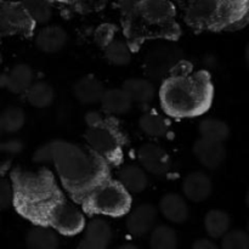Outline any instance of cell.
Here are the masks:
<instances>
[{"label": "cell", "mask_w": 249, "mask_h": 249, "mask_svg": "<svg viewBox=\"0 0 249 249\" xmlns=\"http://www.w3.org/2000/svg\"><path fill=\"white\" fill-rule=\"evenodd\" d=\"M33 160L53 163L63 189L79 202L97 184L109 178V164L88 146L65 140H53L36 150Z\"/></svg>", "instance_id": "1"}, {"label": "cell", "mask_w": 249, "mask_h": 249, "mask_svg": "<svg viewBox=\"0 0 249 249\" xmlns=\"http://www.w3.org/2000/svg\"><path fill=\"white\" fill-rule=\"evenodd\" d=\"M160 101L165 114L174 118H192L206 113L214 99V85L207 71H192L182 58L163 79Z\"/></svg>", "instance_id": "2"}, {"label": "cell", "mask_w": 249, "mask_h": 249, "mask_svg": "<svg viewBox=\"0 0 249 249\" xmlns=\"http://www.w3.org/2000/svg\"><path fill=\"white\" fill-rule=\"evenodd\" d=\"M10 178L14 189L12 206L17 213L34 225H46L51 209L65 198L53 173L15 168Z\"/></svg>", "instance_id": "3"}, {"label": "cell", "mask_w": 249, "mask_h": 249, "mask_svg": "<svg viewBox=\"0 0 249 249\" xmlns=\"http://www.w3.org/2000/svg\"><path fill=\"white\" fill-rule=\"evenodd\" d=\"M172 0H140L136 11L122 18L124 36L131 50L138 51L148 39L177 40L180 27Z\"/></svg>", "instance_id": "4"}, {"label": "cell", "mask_w": 249, "mask_h": 249, "mask_svg": "<svg viewBox=\"0 0 249 249\" xmlns=\"http://www.w3.org/2000/svg\"><path fill=\"white\" fill-rule=\"evenodd\" d=\"M88 129L85 141L90 150L111 165H119L123 160V136L113 118L91 111L85 116Z\"/></svg>", "instance_id": "5"}, {"label": "cell", "mask_w": 249, "mask_h": 249, "mask_svg": "<svg viewBox=\"0 0 249 249\" xmlns=\"http://www.w3.org/2000/svg\"><path fill=\"white\" fill-rule=\"evenodd\" d=\"M78 204L84 213L111 218L124 216L131 208V195L111 177L90 190Z\"/></svg>", "instance_id": "6"}, {"label": "cell", "mask_w": 249, "mask_h": 249, "mask_svg": "<svg viewBox=\"0 0 249 249\" xmlns=\"http://www.w3.org/2000/svg\"><path fill=\"white\" fill-rule=\"evenodd\" d=\"M181 49L175 45L174 40L163 39L162 44L151 49L143 60V70L148 78L153 80L165 79L173 68L182 60Z\"/></svg>", "instance_id": "7"}, {"label": "cell", "mask_w": 249, "mask_h": 249, "mask_svg": "<svg viewBox=\"0 0 249 249\" xmlns=\"http://www.w3.org/2000/svg\"><path fill=\"white\" fill-rule=\"evenodd\" d=\"M85 224L84 212L67 201L66 197L53 206L46 219V225L63 236H75L83 232Z\"/></svg>", "instance_id": "8"}, {"label": "cell", "mask_w": 249, "mask_h": 249, "mask_svg": "<svg viewBox=\"0 0 249 249\" xmlns=\"http://www.w3.org/2000/svg\"><path fill=\"white\" fill-rule=\"evenodd\" d=\"M34 26L21 1L0 0V33L29 36L33 33Z\"/></svg>", "instance_id": "9"}, {"label": "cell", "mask_w": 249, "mask_h": 249, "mask_svg": "<svg viewBox=\"0 0 249 249\" xmlns=\"http://www.w3.org/2000/svg\"><path fill=\"white\" fill-rule=\"evenodd\" d=\"M249 24V0H219L212 31H237Z\"/></svg>", "instance_id": "10"}, {"label": "cell", "mask_w": 249, "mask_h": 249, "mask_svg": "<svg viewBox=\"0 0 249 249\" xmlns=\"http://www.w3.org/2000/svg\"><path fill=\"white\" fill-rule=\"evenodd\" d=\"M138 160L147 174L164 177L172 169V160L167 151L157 143H145L138 150Z\"/></svg>", "instance_id": "11"}, {"label": "cell", "mask_w": 249, "mask_h": 249, "mask_svg": "<svg viewBox=\"0 0 249 249\" xmlns=\"http://www.w3.org/2000/svg\"><path fill=\"white\" fill-rule=\"evenodd\" d=\"M125 226L128 232L134 237L148 235L157 224L158 208L151 203H142L125 214Z\"/></svg>", "instance_id": "12"}, {"label": "cell", "mask_w": 249, "mask_h": 249, "mask_svg": "<svg viewBox=\"0 0 249 249\" xmlns=\"http://www.w3.org/2000/svg\"><path fill=\"white\" fill-rule=\"evenodd\" d=\"M219 0H194L182 11L190 27L198 31L213 28Z\"/></svg>", "instance_id": "13"}, {"label": "cell", "mask_w": 249, "mask_h": 249, "mask_svg": "<svg viewBox=\"0 0 249 249\" xmlns=\"http://www.w3.org/2000/svg\"><path fill=\"white\" fill-rule=\"evenodd\" d=\"M83 232L84 235L78 245V248L80 249H105L109 247L113 238L109 224L99 216L88 221Z\"/></svg>", "instance_id": "14"}, {"label": "cell", "mask_w": 249, "mask_h": 249, "mask_svg": "<svg viewBox=\"0 0 249 249\" xmlns=\"http://www.w3.org/2000/svg\"><path fill=\"white\" fill-rule=\"evenodd\" d=\"M182 196L192 203H202L211 197L213 182L204 172H192L185 177L181 185Z\"/></svg>", "instance_id": "15"}, {"label": "cell", "mask_w": 249, "mask_h": 249, "mask_svg": "<svg viewBox=\"0 0 249 249\" xmlns=\"http://www.w3.org/2000/svg\"><path fill=\"white\" fill-rule=\"evenodd\" d=\"M195 157L207 169H216L226 158V148L224 142L199 138L192 147Z\"/></svg>", "instance_id": "16"}, {"label": "cell", "mask_w": 249, "mask_h": 249, "mask_svg": "<svg viewBox=\"0 0 249 249\" xmlns=\"http://www.w3.org/2000/svg\"><path fill=\"white\" fill-rule=\"evenodd\" d=\"M33 82V70L26 63L15 65L6 73L0 75V88H5L15 95L24 94Z\"/></svg>", "instance_id": "17"}, {"label": "cell", "mask_w": 249, "mask_h": 249, "mask_svg": "<svg viewBox=\"0 0 249 249\" xmlns=\"http://www.w3.org/2000/svg\"><path fill=\"white\" fill-rule=\"evenodd\" d=\"M158 212L165 220L172 224H184L189 219L190 208L187 199L182 195L169 192L160 198L158 204Z\"/></svg>", "instance_id": "18"}, {"label": "cell", "mask_w": 249, "mask_h": 249, "mask_svg": "<svg viewBox=\"0 0 249 249\" xmlns=\"http://www.w3.org/2000/svg\"><path fill=\"white\" fill-rule=\"evenodd\" d=\"M68 41V33L61 26H44L36 32V45L45 53H55L62 50Z\"/></svg>", "instance_id": "19"}, {"label": "cell", "mask_w": 249, "mask_h": 249, "mask_svg": "<svg viewBox=\"0 0 249 249\" xmlns=\"http://www.w3.org/2000/svg\"><path fill=\"white\" fill-rule=\"evenodd\" d=\"M117 180L130 195L141 194L148 186V175L141 165H123L118 170Z\"/></svg>", "instance_id": "20"}, {"label": "cell", "mask_w": 249, "mask_h": 249, "mask_svg": "<svg viewBox=\"0 0 249 249\" xmlns=\"http://www.w3.org/2000/svg\"><path fill=\"white\" fill-rule=\"evenodd\" d=\"M105 87L94 75H85L77 80L73 87V95L83 105H94L101 101Z\"/></svg>", "instance_id": "21"}, {"label": "cell", "mask_w": 249, "mask_h": 249, "mask_svg": "<svg viewBox=\"0 0 249 249\" xmlns=\"http://www.w3.org/2000/svg\"><path fill=\"white\" fill-rule=\"evenodd\" d=\"M102 109L109 116H122L131 109L133 101L128 96L123 88H112L105 90L101 97Z\"/></svg>", "instance_id": "22"}, {"label": "cell", "mask_w": 249, "mask_h": 249, "mask_svg": "<svg viewBox=\"0 0 249 249\" xmlns=\"http://www.w3.org/2000/svg\"><path fill=\"white\" fill-rule=\"evenodd\" d=\"M26 245L31 249H56L60 245V238L50 226L34 225L27 232Z\"/></svg>", "instance_id": "23"}, {"label": "cell", "mask_w": 249, "mask_h": 249, "mask_svg": "<svg viewBox=\"0 0 249 249\" xmlns=\"http://www.w3.org/2000/svg\"><path fill=\"white\" fill-rule=\"evenodd\" d=\"M122 88L130 97L133 104H148L152 101L156 94L153 83L146 78H129L123 83Z\"/></svg>", "instance_id": "24"}, {"label": "cell", "mask_w": 249, "mask_h": 249, "mask_svg": "<svg viewBox=\"0 0 249 249\" xmlns=\"http://www.w3.org/2000/svg\"><path fill=\"white\" fill-rule=\"evenodd\" d=\"M204 230L208 237L213 240H220L231 226V218L226 212L220 209H212L204 215Z\"/></svg>", "instance_id": "25"}, {"label": "cell", "mask_w": 249, "mask_h": 249, "mask_svg": "<svg viewBox=\"0 0 249 249\" xmlns=\"http://www.w3.org/2000/svg\"><path fill=\"white\" fill-rule=\"evenodd\" d=\"M24 95L34 108H48L55 101V90L45 82H33Z\"/></svg>", "instance_id": "26"}, {"label": "cell", "mask_w": 249, "mask_h": 249, "mask_svg": "<svg viewBox=\"0 0 249 249\" xmlns=\"http://www.w3.org/2000/svg\"><path fill=\"white\" fill-rule=\"evenodd\" d=\"M139 128L145 135L151 138H163L170 128L169 121L156 112H145L139 118Z\"/></svg>", "instance_id": "27"}, {"label": "cell", "mask_w": 249, "mask_h": 249, "mask_svg": "<svg viewBox=\"0 0 249 249\" xmlns=\"http://www.w3.org/2000/svg\"><path fill=\"white\" fill-rule=\"evenodd\" d=\"M134 51L131 50L130 45L126 40L114 38L106 48H104V53L106 60L111 65L117 67H123L128 66L131 61Z\"/></svg>", "instance_id": "28"}, {"label": "cell", "mask_w": 249, "mask_h": 249, "mask_svg": "<svg viewBox=\"0 0 249 249\" xmlns=\"http://www.w3.org/2000/svg\"><path fill=\"white\" fill-rule=\"evenodd\" d=\"M150 247L152 249H175L178 247V233L169 225H156L150 232Z\"/></svg>", "instance_id": "29"}, {"label": "cell", "mask_w": 249, "mask_h": 249, "mask_svg": "<svg viewBox=\"0 0 249 249\" xmlns=\"http://www.w3.org/2000/svg\"><path fill=\"white\" fill-rule=\"evenodd\" d=\"M34 24H46L53 14L50 0H19Z\"/></svg>", "instance_id": "30"}, {"label": "cell", "mask_w": 249, "mask_h": 249, "mask_svg": "<svg viewBox=\"0 0 249 249\" xmlns=\"http://www.w3.org/2000/svg\"><path fill=\"white\" fill-rule=\"evenodd\" d=\"M201 138L224 142L230 136V128L224 121L218 118H204L198 125Z\"/></svg>", "instance_id": "31"}, {"label": "cell", "mask_w": 249, "mask_h": 249, "mask_svg": "<svg viewBox=\"0 0 249 249\" xmlns=\"http://www.w3.org/2000/svg\"><path fill=\"white\" fill-rule=\"evenodd\" d=\"M24 123H26V113L21 107L10 106L0 113V124L4 133H17L23 128Z\"/></svg>", "instance_id": "32"}, {"label": "cell", "mask_w": 249, "mask_h": 249, "mask_svg": "<svg viewBox=\"0 0 249 249\" xmlns=\"http://www.w3.org/2000/svg\"><path fill=\"white\" fill-rule=\"evenodd\" d=\"M221 240L223 249H249V235L243 230H229Z\"/></svg>", "instance_id": "33"}, {"label": "cell", "mask_w": 249, "mask_h": 249, "mask_svg": "<svg viewBox=\"0 0 249 249\" xmlns=\"http://www.w3.org/2000/svg\"><path fill=\"white\" fill-rule=\"evenodd\" d=\"M117 27L112 23H102L95 29L94 40L100 48H106L116 38Z\"/></svg>", "instance_id": "34"}, {"label": "cell", "mask_w": 249, "mask_h": 249, "mask_svg": "<svg viewBox=\"0 0 249 249\" xmlns=\"http://www.w3.org/2000/svg\"><path fill=\"white\" fill-rule=\"evenodd\" d=\"M12 201H14V189H12L11 180L0 177V211L11 207Z\"/></svg>", "instance_id": "35"}, {"label": "cell", "mask_w": 249, "mask_h": 249, "mask_svg": "<svg viewBox=\"0 0 249 249\" xmlns=\"http://www.w3.org/2000/svg\"><path fill=\"white\" fill-rule=\"evenodd\" d=\"M107 0H73L72 5L83 14L99 11L106 5Z\"/></svg>", "instance_id": "36"}, {"label": "cell", "mask_w": 249, "mask_h": 249, "mask_svg": "<svg viewBox=\"0 0 249 249\" xmlns=\"http://www.w3.org/2000/svg\"><path fill=\"white\" fill-rule=\"evenodd\" d=\"M23 142L19 139H9V140L0 141V153L5 155H18L23 151Z\"/></svg>", "instance_id": "37"}, {"label": "cell", "mask_w": 249, "mask_h": 249, "mask_svg": "<svg viewBox=\"0 0 249 249\" xmlns=\"http://www.w3.org/2000/svg\"><path fill=\"white\" fill-rule=\"evenodd\" d=\"M139 2H140V0H119L118 6L121 10L122 18H125V17L133 15L138 9Z\"/></svg>", "instance_id": "38"}, {"label": "cell", "mask_w": 249, "mask_h": 249, "mask_svg": "<svg viewBox=\"0 0 249 249\" xmlns=\"http://www.w3.org/2000/svg\"><path fill=\"white\" fill-rule=\"evenodd\" d=\"M194 249H218V245L214 242L213 238H198L192 243Z\"/></svg>", "instance_id": "39"}, {"label": "cell", "mask_w": 249, "mask_h": 249, "mask_svg": "<svg viewBox=\"0 0 249 249\" xmlns=\"http://www.w3.org/2000/svg\"><path fill=\"white\" fill-rule=\"evenodd\" d=\"M175 1L178 2V5H179V6L181 7L182 10H184L185 7H186L187 5L190 4V2H191V1H194V0H175Z\"/></svg>", "instance_id": "40"}, {"label": "cell", "mask_w": 249, "mask_h": 249, "mask_svg": "<svg viewBox=\"0 0 249 249\" xmlns=\"http://www.w3.org/2000/svg\"><path fill=\"white\" fill-rule=\"evenodd\" d=\"M121 248L122 249H135V248H138L136 247V245H134V243H124V245H122L121 246Z\"/></svg>", "instance_id": "41"}, {"label": "cell", "mask_w": 249, "mask_h": 249, "mask_svg": "<svg viewBox=\"0 0 249 249\" xmlns=\"http://www.w3.org/2000/svg\"><path fill=\"white\" fill-rule=\"evenodd\" d=\"M246 62H247V66L249 68V43H248L247 48H246Z\"/></svg>", "instance_id": "42"}, {"label": "cell", "mask_w": 249, "mask_h": 249, "mask_svg": "<svg viewBox=\"0 0 249 249\" xmlns=\"http://www.w3.org/2000/svg\"><path fill=\"white\" fill-rule=\"evenodd\" d=\"M55 1H58V2H63V4H68V5H72L73 0H55Z\"/></svg>", "instance_id": "43"}, {"label": "cell", "mask_w": 249, "mask_h": 249, "mask_svg": "<svg viewBox=\"0 0 249 249\" xmlns=\"http://www.w3.org/2000/svg\"><path fill=\"white\" fill-rule=\"evenodd\" d=\"M246 204H247V207L249 208V190H248L247 195H246Z\"/></svg>", "instance_id": "44"}, {"label": "cell", "mask_w": 249, "mask_h": 249, "mask_svg": "<svg viewBox=\"0 0 249 249\" xmlns=\"http://www.w3.org/2000/svg\"><path fill=\"white\" fill-rule=\"evenodd\" d=\"M2 133H4V131H2V128H1V124H0V138H1Z\"/></svg>", "instance_id": "45"}, {"label": "cell", "mask_w": 249, "mask_h": 249, "mask_svg": "<svg viewBox=\"0 0 249 249\" xmlns=\"http://www.w3.org/2000/svg\"><path fill=\"white\" fill-rule=\"evenodd\" d=\"M247 232H248V235H249V221H248V225H247Z\"/></svg>", "instance_id": "46"}, {"label": "cell", "mask_w": 249, "mask_h": 249, "mask_svg": "<svg viewBox=\"0 0 249 249\" xmlns=\"http://www.w3.org/2000/svg\"><path fill=\"white\" fill-rule=\"evenodd\" d=\"M50 1H55V0H50Z\"/></svg>", "instance_id": "47"}]
</instances>
